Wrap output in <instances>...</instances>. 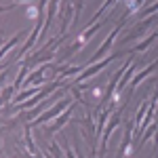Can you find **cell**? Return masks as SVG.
<instances>
[{
    "label": "cell",
    "instance_id": "obj_1",
    "mask_svg": "<svg viewBox=\"0 0 158 158\" xmlns=\"http://www.w3.org/2000/svg\"><path fill=\"white\" fill-rule=\"evenodd\" d=\"M101 27H103V19H97V21H93V25H89V27H86L82 34H78V38L74 40V42L70 44V47H68V49H63V51H65V55H63V57H70V55H74V53H78V51L82 49V47H85V44L89 42V40H91V38L95 36V32H99Z\"/></svg>",
    "mask_w": 158,
    "mask_h": 158
},
{
    "label": "cell",
    "instance_id": "obj_2",
    "mask_svg": "<svg viewBox=\"0 0 158 158\" xmlns=\"http://www.w3.org/2000/svg\"><path fill=\"white\" fill-rule=\"evenodd\" d=\"M124 53H129V51H116V53H112V55H108V57H103L101 61H97V63H95L93 68H89V70H82V72L78 74L76 78H74V86H76V85H82V82H85V80H89L91 76L99 74L101 70H103V68H106V65H110L112 61H116L118 57H122Z\"/></svg>",
    "mask_w": 158,
    "mask_h": 158
},
{
    "label": "cell",
    "instance_id": "obj_3",
    "mask_svg": "<svg viewBox=\"0 0 158 158\" xmlns=\"http://www.w3.org/2000/svg\"><path fill=\"white\" fill-rule=\"evenodd\" d=\"M70 103H74L70 97H63L57 101V106H53V108L49 110V112H44L42 116H36V120H32V122H25V124H30V127H38V124H44V122H49L51 118H55V116H59V112L61 110H65Z\"/></svg>",
    "mask_w": 158,
    "mask_h": 158
},
{
    "label": "cell",
    "instance_id": "obj_4",
    "mask_svg": "<svg viewBox=\"0 0 158 158\" xmlns=\"http://www.w3.org/2000/svg\"><path fill=\"white\" fill-rule=\"evenodd\" d=\"M122 25H124V19H120V21L116 23V27H114V30H112V32L108 34V38H106V40L101 42V47H99L97 53H95V55L91 57V61H89V63H95V61L101 59V57H103V55H106V53H108V51L112 49V44H114V40L118 38V32H120V27H122Z\"/></svg>",
    "mask_w": 158,
    "mask_h": 158
},
{
    "label": "cell",
    "instance_id": "obj_5",
    "mask_svg": "<svg viewBox=\"0 0 158 158\" xmlns=\"http://www.w3.org/2000/svg\"><path fill=\"white\" fill-rule=\"evenodd\" d=\"M156 23V17H148L146 21H139V23L135 25L133 30L127 34V36L120 40V44H127V42H131V40H135V38H141V36H146V32L152 27V25Z\"/></svg>",
    "mask_w": 158,
    "mask_h": 158
},
{
    "label": "cell",
    "instance_id": "obj_6",
    "mask_svg": "<svg viewBox=\"0 0 158 158\" xmlns=\"http://www.w3.org/2000/svg\"><path fill=\"white\" fill-rule=\"evenodd\" d=\"M156 68H158V59H154V61H152V63L146 68V70H143V72H139V74L133 78V80L129 82V86H127V99H124V106H127V101H129V99L133 97V93H135V89H137V85H139L141 80H146V78H148L152 72H154Z\"/></svg>",
    "mask_w": 158,
    "mask_h": 158
},
{
    "label": "cell",
    "instance_id": "obj_7",
    "mask_svg": "<svg viewBox=\"0 0 158 158\" xmlns=\"http://www.w3.org/2000/svg\"><path fill=\"white\" fill-rule=\"evenodd\" d=\"M74 108H76V103H70V106L65 108V112H63V114L59 116V120H55L53 124H49V127H47V135H49V137H53V135L57 133V131H59V129L63 127V124H65V122H68L70 118H72Z\"/></svg>",
    "mask_w": 158,
    "mask_h": 158
},
{
    "label": "cell",
    "instance_id": "obj_8",
    "mask_svg": "<svg viewBox=\"0 0 158 158\" xmlns=\"http://www.w3.org/2000/svg\"><path fill=\"white\" fill-rule=\"evenodd\" d=\"M47 70H51V65L49 63H42L38 70H34V72L30 74L27 78H25V82H23V86H30V85H36V82H44V72Z\"/></svg>",
    "mask_w": 158,
    "mask_h": 158
},
{
    "label": "cell",
    "instance_id": "obj_9",
    "mask_svg": "<svg viewBox=\"0 0 158 158\" xmlns=\"http://www.w3.org/2000/svg\"><path fill=\"white\" fill-rule=\"evenodd\" d=\"M25 34H30V32L21 30V32H17V34H15V36H13L11 40H9V42H4V44L0 47V61L6 57V53H11V49H15V44H17V42H19V40H21V38L25 36Z\"/></svg>",
    "mask_w": 158,
    "mask_h": 158
},
{
    "label": "cell",
    "instance_id": "obj_10",
    "mask_svg": "<svg viewBox=\"0 0 158 158\" xmlns=\"http://www.w3.org/2000/svg\"><path fill=\"white\" fill-rule=\"evenodd\" d=\"M154 40H158V32H156V30H154V32H152V34H150L148 38H143V40L137 44V47H133V49L129 51V53H146V51L150 49L152 44H154Z\"/></svg>",
    "mask_w": 158,
    "mask_h": 158
},
{
    "label": "cell",
    "instance_id": "obj_11",
    "mask_svg": "<svg viewBox=\"0 0 158 158\" xmlns=\"http://www.w3.org/2000/svg\"><path fill=\"white\" fill-rule=\"evenodd\" d=\"M13 93H17V91H15V86H13V85H11V86H6V89L2 91V95H0V108H2L4 103H9V101H11Z\"/></svg>",
    "mask_w": 158,
    "mask_h": 158
},
{
    "label": "cell",
    "instance_id": "obj_12",
    "mask_svg": "<svg viewBox=\"0 0 158 158\" xmlns=\"http://www.w3.org/2000/svg\"><path fill=\"white\" fill-rule=\"evenodd\" d=\"M156 11H158V2H154V4H150V6L143 9V11H137L135 15H137V17H148V15H154Z\"/></svg>",
    "mask_w": 158,
    "mask_h": 158
},
{
    "label": "cell",
    "instance_id": "obj_13",
    "mask_svg": "<svg viewBox=\"0 0 158 158\" xmlns=\"http://www.w3.org/2000/svg\"><path fill=\"white\" fill-rule=\"evenodd\" d=\"M51 152H53V158H61V150H59V146L53 141L51 143Z\"/></svg>",
    "mask_w": 158,
    "mask_h": 158
},
{
    "label": "cell",
    "instance_id": "obj_14",
    "mask_svg": "<svg viewBox=\"0 0 158 158\" xmlns=\"http://www.w3.org/2000/svg\"><path fill=\"white\" fill-rule=\"evenodd\" d=\"M15 4H17V2H13L9 6H0V13H6V11H11V9H15Z\"/></svg>",
    "mask_w": 158,
    "mask_h": 158
},
{
    "label": "cell",
    "instance_id": "obj_15",
    "mask_svg": "<svg viewBox=\"0 0 158 158\" xmlns=\"http://www.w3.org/2000/svg\"><path fill=\"white\" fill-rule=\"evenodd\" d=\"M2 44H4V38H0V47H2Z\"/></svg>",
    "mask_w": 158,
    "mask_h": 158
}]
</instances>
